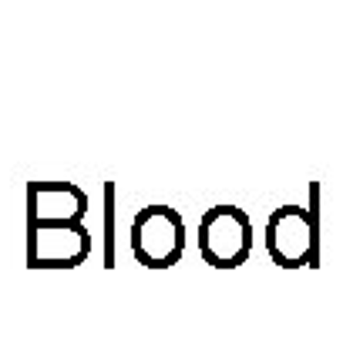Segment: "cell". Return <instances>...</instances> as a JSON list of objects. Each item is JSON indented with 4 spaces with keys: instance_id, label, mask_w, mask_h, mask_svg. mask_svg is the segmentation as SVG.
Segmentation results:
<instances>
[{
    "instance_id": "3957f363",
    "label": "cell",
    "mask_w": 343,
    "mask_h": 363,
    "mask_svg": "<svg viewBox=\"0 0 343 363\" xmlns=\"http://www.w3.org/2000/svg\"><path fill=\"white\" fill-rule=\"evenodd\" d=\"M266 249L276 266L296 269L317 259V216L300 206L276 208L266 222Z\"/></svg>"
},
{
    "instance_id": "5b68a950",
    "label": "cell",
    "mask_w": 343,
    "mask_h": 363,
    "mask_svg": "<svg viewBox=\"0 0 343 363\" xmlns=\"http://www.w3.org/2000/svg\"><path fill=\"white\" fill-rule=\"evenodd\" d=\"M88 212V195L71 182H30L27 222H81Z\"/></svg>"
},
{
    "instance_id": "277c9868",
    "label": "cell",
    "mask_w": 343,
    "mask_h": 363,
    "mask_svg": "<svg viewBox=\"0 0 343 363\" xmlns=\"http://www.w3.org/2000/svg\"><path fill=\"white\" fill-rule=\"evenodd\" d=\"M91 252L84 222H27V259L34 269L78 266Z\"/></svg>"
},
{
    "instance_id": "7a4b0ae2",
    "label": "cell",
    "mask_w": 343,
    "mask_h": 363,
    "mask_svg": "<svg viewBox=\"0 0 343 363\" xmlns=\"http://www.w3.org/2000/svg\"><path fill=\"white\" fill-rule=\"evenodd\" d=\"M132 252L148 269H169L185 252V222L172 206H145L132 219Z\"/></svg>"
},
{
    "instance_id": "6da1fadb",
    "label": "cell",
    "mask_w": 343,
    "mask_h": 363,
    "mask_svg": "<svg viewBox=\"0 0 343 363\" xmlns=\"http://www.w3.org/2000/svg\"><path fill=\"white\" fill-rule=\"evenodd\" d=\"M252 252V219L239 206H212L198 219V256L212 269H239Z\"/></svg>"
}]
</instances>
